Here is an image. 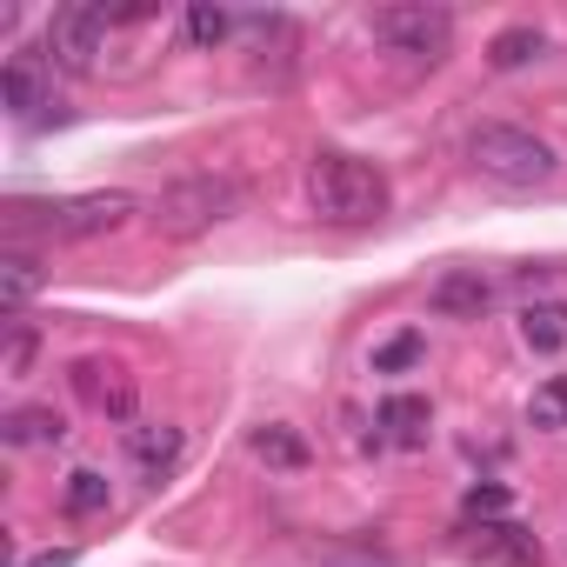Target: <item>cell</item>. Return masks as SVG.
Instances as JSON below:
<instances>
[{
    "label": "cell",
    "mask_w": 567,
    "mask_h": 567,
    "mask_svg": "<svg viewBox=\"0 0 567 567\" xmlns=\"http://www.w3.org/2000/svg\"><path fill=\"white\" fill-rule=\"evenodd\" d=\"M308 200L328 227H374L388 214V174L361 154H315Z\"/></svg>",
    "instance_id": "cell-1"
},
{
    "label": "cell",
    "mask_w": 567,
    "mask_h": 567,
    "mask_svg": "<svg viewBox=\"0 0 567 567\" xmlns=\"http://www.w3.org/2000/svg\"><path fill=\"white\" fill-rule=\"evenodd\" d=\"M134 214V194L107 187V194H68V200H14L8 207V234H54V240H87V234H114Z\"/></svg>",
    "instance_id": "cell-2"
},
{
    "label": "cell",
    "mask_w": 567,
    "mask_h": 567,
    "mask_svg": "<svg viewBox=\"0 0 567 567\" xmlns=\"http://www.w3.org/2000/svg\"><path fill=\"white\" fill-rule=\"evenodd\" d=\"M227 214H240V181H234V174H187V181L161 187L154 207H147V220H154L167 240H194V234L220 227Z\"/></svg>",
    "instance_id": "cell-3"
},
{
    "label": "cell",
    "mask_w": 567,
    "mask_h": 567,
    "mask_svg": "<svg viewBox=\"0 0 567 567\" xmlns=\"http://www.w3.org/2000/svg\"><path fill=\"white\" fill-rule=\"evenodd\" d=\"M467 161H474V174H487L494 187H547L554 167H560L554 147H547L540 134H527V127H501V121L474 127Z\"/></svg>",
    "instance_id": "cell-4"
},
{
    "label": "cell",
    "mask_w": 567,
    "mask_h": 567,
    "mask_svg": "<svg viewBox=\"0 0 567 567\" xmlns=\"http://www.w3.org/2000/svg\"><path fill=\"white\" fill-rule=\"evenodd\" d=\"M368 28L388 54H408V61H427V68L447 61V48H454V14L427 8V0H414V8H381Z\"/></svg>",
    "instance_id": "cell-5"
},
{
    "label": "cell",
    "mask_w": 567,
    "mask_h": 567,
    "mask_svg": "<svg viewBox=\"0 0 567 567\" xmlns=\"http://www.w3.org/2000/svg\"><path fill=\"white\" fill-rule=\"evenodd\" d=\"M101 48H107V8L68 0V8L48 14V41H41V54H48L61 74H94V68H101Z\"/></svg>",
    "instance_id": "cell-6"
},
{
    "label": "cell",
    "mask_w": 567,
    "mask_h": 567,
    "mask_svg": "<svg viewBox=\"0 0 567 567\" xmlns=\"http://www.w3.org/2000/svg\"><path fill=\"white\" fill-rule=\"evenodd\" d=\"M0 101H8L21 121H41L54 107V61L48 54H8V68H0Z\"/></svg>",
    "instance_id": "cell-7"
},
{
    "label": "cell",
    "mask_w": 567,
    "mask_h": 567,
    "mask_svg": "<svg viewBox=\"0 0 567 567\" xmlns=\"http://www.w3.org/2000/svg\"><path fill=\"white\" fill-rule=\"evenodd\" d=\"M74 394H81L94 414H107V421L134 427V408H141V394H134V381H127L114 361H81V368H74Z\"/></svg>",
    "instance_id": "cell-8"
},
{
    "label": "cell",
    "mask_w": 567,
    "mask_h": 567,
    "mask_svg": "<svg viewBox=\"0 0 567 567\" xmlns=\"http://www.w3.org/2000/svg\"><path fill=\"white\" fill-rule=\"evenodd\" d=\"M487 301H494V280H487L481 267H447L434 288H427V308H434L441 321H481Z\"/></svg>",
    "instance_id": "cell-9"
},
{
    "label": "cell",
    "mask_w": 567,
    "mask_h": 567,
    "mask_svg": "<svg viewBox=\"0 0 567 567\" xmlns=\"http://www.w3.org/2000/svg\"><path fill=\"white\" fill-rule=\"evenodd\" d=\"M121 441H127V461H134L147 481H167V474L181 467V447H187V434L167 427V421H134Z\"/></svg>",
    "instance_id": "cell-10"
},
{
    "label": "cell",
    "mask_w": 567,
    "mask_h": 567,
    "mask_svg": "<svg viewBox=\"0 0 567 567\" xmlns=\"http://www.w3.org/2000/svg\"><path fill=\"white\" fill-rule=\"evenodd\" d=\"M467 554L474 560H501V567H540V540L514 520H481L467 534Z\"/></svg>",
    "instance_id": "cell-11"
},
{
    "label": "cell",
    "mask_w": 567,
    "mask_h": 567,
    "mask_svg": "<svg viewBox=\"0 0 567 567\" xmlns=\"http://www.w3.org/2000/svg\"><path fill=\"white\" fill-rule=\"evenodd\" d=\"M427 421H434V408L421 401V394H388L381 401V414H374V441H394V447H421L427 441Z\"/></svg>",
    "instance_id": "cell-12"
},
{
    "label": "cell",
    "mask_w": 567,
    "mask_h": 567,
    "mask_svg": "<svg viewBox=\"0 0 567 567\" xmlns=\"http://www.w3.org/2000/svg\"><path fill=\"white\" fill-rule=\"evenodd\" d=\"M520 341H527L534 354H560V348H567V301H560V295L527 301V308H520Z\"/></svg>",
    "instance_id": "cell-13"
},
{
    "label": "cell",
    "mask_w": 567,
    "mask_h": 567,
    "mask_svg": "<svg viewBox=\"0 0 567 567\" xmlns=\"http://www.w3.org/2000/svg\"><path fill=\"white\" fill-rule=\"evenodd\" d=\"M0 434H8V447H61L68 421L54 408H14L8 421H0Z\"/></svg>",
    "instance_id": "cell-14"
},
{
    "label": "cell",
    "mask_w": 567,
    "mask_h": 567,
    "mask_svg": "<svg viewBox=\"0 0 567 567\" xmlns=\"http://www.w3.org/2000/svg\"><path fill=\"white\" fill-rule=\"evenodd\" d=\"M41 260L28 254V247H8V254H0V301H8V315H21L34 295H41Z\"/></svg>",
    "instance_id": "cell-15"
},
{
    "label": "cell",
    "mask_w": 567,
    "mask_h": 567,
    "mask_svg": "<svg viewBox=\"0 0 567 567\" xmlns=\"http://www.w3.org/2000/svg\"><path fill=\"white\" fill-rule=\"evenodd\" d=\"M107 507H114L107 474H101V467H74L68 487H61V514H68V520H94V514H107Z\"/></svg>",
    "instance_id": "cell-16"
},
{
    "label": "cell",
    "mask_w": 567,
    "mask_h": 567,
    "mask_svg": "<svg viewBox=\"0 0 567 567\" xmlns=\"http://www.w3.org/2000/svg\"><path fill=\"white\" fill-rule=\"evenodd\" d=\"M34 361H41V328H34L28 315H8V348H0V374H8V381H28V374H34Z\"/></svg>",
    "instance_id": "cell-17"
},
{
    "label": "cell",
    "mask_w": 567,
    "mask_h": 567,
    "mask_svg": "<svg viewBox=\"0 0 567 567\" xmlns=\"http://www.w3.org/2000/svg\"><path fill=\"white\" fill-rule=\"evenodd\" d=\"M247 447H254L267 467H288V474H295V467H308V441H301L295 427H280V421H274V427H254V434H247Z\"/></svg>",
    "instance_id": "cell-18"
},
{
    "label": "cell",
    "mask_w": 567,
    "mask_h": 567,
    "mask_svg": "<svg viewBox=\"0 0 567 567\" xmlns=\"http://www.w3.org/2000/svg\"><path fill=\"white\" fill-rule=\"evenodd\" d=\"M527 427H540V434H567V374H547V381L527 394Z\"/></svg>",
    "instance_id": "cell-19"
},
{
    "label": "cell",
    "mask_w": 567,
    "mask_h": 567,
    "mask_svg": "<svg viewBox=\"0 0 567 567\" xmlns=\"http://www.w3.org/2000/svg\"><path fill=\"white\" fill-rule=\"evenodd\" d=\"M540 28H507V34H494V48H487V61L501 68V74H514V68H527V61H540Z\"/></svg>",
    "instance_id": "cell-20"
},
{
    "label": "cell",
    "mask_w": 567,
    "mask_h": 567,
    "mask_svg": "<svg viewBox=\"0 0 567 567\" xmlns=\"http://www.w3.org/2000/svg\"><path fill=\"white\" fill-rule=\"evenodd\" d=\"M234 34V14L227 8H187V41L194 48H220Z\"/></svg>",
    "instance_id": "cell-21"
},
{
    "label": "cell",
    "mask_w": 567,
    "mask_h": 567,
    "mask_svg": "<svg viewBox=\"0 0 567 567\" xmlns=\"http://www.w3.org/2000/svg\"><path fill=\"white\" fill-rule=\"evenodd\" d=\"M421 354H427V341L408 328V334H394L388 348H374V374H401V368H414Z\"/></svg>",
    "instance_id": "cell-22"
},
{
    "label": "cell",
    "mask_w": 567,
    "mask_h": 567,
    "mask_svg": "<svg viewBox=\"0 0 567 567\" xmlns=\"http://www.w3.org/2000/svg\"><path fill=\"white\" fill-rule=\"evenodd\" d=\"M461 507H467V520H501V514L514 507V494L487 481V487H467V501H461Z\"/></svg>",
    "instance_id": "cell-23"
},
{
    "label": "cell",
    "mask_w": 567,
    "mask_h": 567,
    "mask_svg": "<svg viewBox=\"0 0 567 567\" xmlns=\"http://www.w3.org/2000/svg\"><path fill=\"white\" fill-rule=\"evenodd\" d=\"M28 567H74V547H48V554H34Z\"/></svg>",
    "instance_id": "cell-24"
}]
</instances>
